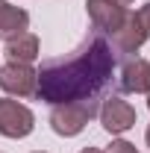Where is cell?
<instances>
[{
	"mask_svg": "<svg viewBox=\"0 0 150 153\" xmlns=\"http://www.w3.org/2000/svg\"><path fill=\"white\" fill-rule=\"evenodd\" d=\"M112 71H115V53L109 41L103 38V33H91L68 56L47 59L36 71L38 74L36 97L50 106L82 100V97H97L109 85Z\"/></svg>",
	"mask_w": 150,
	"mask_h": 153,
	"instance_id": "cell-1",
	"label": "cell"
},
{
	"mask_svg": "<svg viewBox=\"0 0 150 153\" xmlns=\"http://www.w3.org/2000/svg\"><path fill=\"white\" fill-rule=\"evenodd\" d=\"M97 97H82V100H71V103H56L50 106V130L62 138H74L79 135L88 121L97 115Z\"/></svg>",
	"mask_w": 150,
	"mask_h": 153,
	"instance_id": "cell-2",
	"label": "cell"
},
{
	"mask_svg": "<svg viewBox=\"0 0 150 153\" xmlns=\"http://www.w3.org/2000/svg\"><path fill=\"white\" fill-rule=\"evenodd\" d=\"M36 130V115L15 97H0V135L3 138H27Z\"/></svg>",
	"mask_w": 150,
	"mask_h": 153,
	"instance_id": "cell-3",
	"label": "cell"
},
{
	"mask_svg": "<svg viewBox=\"0 0 150 153\" xmlns=\"http://www.w3.org/2000/svg\"><path fill=\"white\" fill-rule=\"evenodd\" d=\"M100 124H103V130L109 135H124L127 130L135 127V121H138V115H135V106H132L130 100H124L121 94H112L106 97L103 103H100Z\"/></svg>",
	"mask_w": 150,
	"mask_h": 153,
	"instance_id": "cell-4",
	"label": "cell"
},
{
	"mask_svg": "<svg viewBox=\"0 0 150 153\" xmlns=\"http://www.w3.org/2000/svg\"><path fill=\"white\" fill-rule=\"evenodd\" d=\"M36 85H38V74L33 65H24V62L0 65V88L9 97H33Z\"/></svg>",
	"mask_w": 150,
	"mask_h": 153,
	"instance_id": "cell-5",
	"label": "cell"
},
{
	"mask_svg": "<svg viewBox=\"0 0 150 153\" xmlns=\"http://www.w3.org/2000/svg\"><path fill=\"white\" fill-rule=\"evenodd\" d=\"M85 12H88V21L97 33H118L121 24L127 18V6L115 3V0H85Z\"/></svg>",
	"mask_w": 150,
	"mask_h": 153,
	"instance_id": "cell-6",
	"label": "cell"
},
{
	"mask_svg": "<svg viewBox=\"0 0 150 153\" xmlns=\"http://www.w3.org/2000/svg\"><path fill=\"white\" fill-rule=\"evenodd\" d=\"M147 38H150V33H147V27L141 24L138 12H127L121 30L112 33V44L109 47H112V53H138Z\"/></svg>",
	"mask_w": 150,
	"mask_h": 153,
	"instance_id": "cell-7",
	"label": "cell"
},
{
	"mask_svg": "<svg viewBox=\"0 0 150 153\" xmlns=\"http://www.w3.org/2000/svg\"><path fill=\"white\" fill-rule=\"evenodd\" d=\"M121 88L130 94H150V62L141 56L127 59L121 68Z\"/></svg>",
	"mask_w": 150,
	"mask_h": 153,
	"instance_id": "cell-8",
	"label": "cell"
},
{
	"mask_svg": "<svg viewBox=\"0 0 150 153\" xmlns=\"http://www.w3.org/2000/svg\"><path fill=\"white\" fill-rule=\"evenodd\" d=\"M27 30H30V12L21 9V6L0 3V38L3 41H12V38L24 36Z\"/></svg>",
	"mask_w": 150,
	"mask_h": 153,
	"instance_id": "cell-9",
	"label": "cell"
},
{
	"mask_svg": "<svg viewBox=\"0 0 150 153\" xmlns=\"http://www.w3.org/2000/svg\"><path fill=\"white\" fill-rule=\"evenodd\" d=\"M6 56L9 62H24V65H33L38 56H41V41H38L36 33H24V36L6 41Z\"/></svg>",
	"mask_w": 150,
	"mask_h": 153,
	"instance_id": "cell-10",
	"label": "cell"
},
{
	"mask_svg": "<svg viewBox=\"0 0 150 153\" xmlns=\"http://www.w3.org/2000/svg\"><path fill=\"white\" fill-rule=\"evenodd\" d=\"M103 153H138V147H135L132 141H127V138H115Z\"/></svg>",
	"mask_w": 150,
	"mask_h": 153,
	"instance_id": "cell-11",
	"label": "cell"
},
{
	"mask_svg": "<svg viewBox=\"0 0 150 153\" xmlns=\"http://www.w3.org/2000/svg\"><path fill=\"white\" fill-rule=\"evenodd\" d=\"M138 18H141V24L147 27V33H150V3H144V6L138 9Z\"/></svg>",
	"mask_w": 150,
	"mask_h": 153,
	"instance_id": "cell-12",
	"label": "cell"
},
{
	"mask_svg": "<svg viewBox=\"0 0 150 153\" xmlns=\"http://www.w3.org/2000/svg\"><path fill=\"white\" fill-rule=\"evenodd\" d=\"M79 153H103V150H100V147H82Z\"/></svg>",
	"mask_w": 150,
	"mask_h": 153,
	"instance_id": "cell-13",
	"label": "cell"
},
{
	"mask_svg": "<svg viewBox=\"0 0 150 153\" xmlns=\"http://www.w3.org/2000/svg\"><path fill=\"white\" fill-rule=\"evenodd\" d=\"M144 141H147V147H150V124H147V130H144Z\"/></svg>",
	"mask_w": 150,
	"mask_h": 153,
	"instance_id": "cell-14",
	"label": "cell"
},
{
	"mask_svg": "<svg viewBox=\"0 0 150 153\" xmlns=\"http://www.w3.org/2000/svg\"><path fill=\"white\" fill-rule=\"evenodd\" d=\"M115 3H121V6H130L132 0H115Z\"/></svg>",
	"mask_w": 150,
	"mask_h": 153,
	"instance_id": "cell-15",
	"label": "cell"
},
{
	"mask_svg": "<svg viewBox=\"0 0 150 153\" xmlns=\"http://www.w3.org/2000/svg\"><path fill=\"white\" fill-rule=\"evenodd\" d=\"M33 153H47V150H33Z\"/></svg>",
	"mask_w": 150,
	"mask_h": 153,
	"instance_id": "cell-16",
	"label": "cell"
},
{
	"mask_svg": "<svg viewBox=\"0 0 150 153\" xmlns=\"http://www.w3.org/2000/svg\"><path fill=\"white\" fill-rule=\"evenodd\" d=\"M147 109H150V97H147Z\"/></svg>",
	"mask_w": 150,
	"mask_h": 153,
	"instance_id": "cell-17",
	"label": "cell"
},
{
	"mask_svg": "<svg viewBox=\"0 0 150 153\" xmlns=\"http://www.w3.org/2000/svg\"><path fill=\"white\" fill-rule=\"evenodd\" d=\"M0 3H6V0H0Z\"/></svg>",
	"mask_w": 150,
	"mask_h": 153,
	"instance_id": "cell-18",
	"label": "cell"
}]
</instances>
